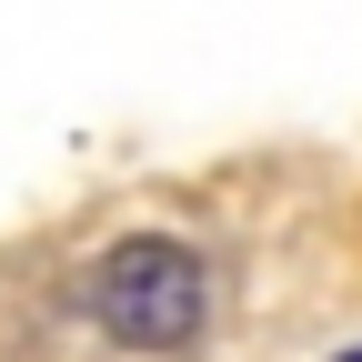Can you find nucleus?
<instances>
[{
	"mask_svg": "<svg viewBox=\"0 0 362 362\" xmlns=\"http://www.w3.org/2000/svg\"><path fill=\"white\" fill-rule=\"evenodd\" d=\"M81 312L101 322V342L121 352H192L221 312V272L202 242L181 232H121L81 282Z\"/></svg>",
	"mask_w": 362,
	"mask_h": 362,
	"instance_id": "obj_1",
	"label": "nucleus"
}]
</instances>
